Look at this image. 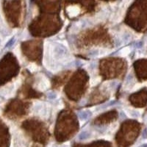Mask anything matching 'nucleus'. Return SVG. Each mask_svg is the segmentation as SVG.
Here are the masks:
<instances>
[{"label": "nucleus", "instance_id": "7ed1b4c3", "mask_svg": "<svg viewBox=\"0 0 147 147\" xmlns=\"http://www.w3.org/2000/svg\"><path fill=\"white\" fill-rule=\"evenodd\" d=\"M129 52H130L129 48V47H125V48H124L123 49L121 50L119 55H120V56H121V57H126V56H127V55L129 54Z\"/></svg>", "mask_w": 147, "mask_h": 147}, {"label": "nucleus", "instance_id": "f257e3e1", "mask_svg": "<svg viewBox=\"0 0 147 147\" xmlns=\"http://www.w3.org/2000/svg\"><path fill=\"white\" fill-rule=\"evenodd\" d=\"M67 13L71 17L77 16L80 13V8L77 6V5H71L67 7Z\"/></svg>", "mask_w": 147, "mask_h": 147}, {"label": "nucleus", "instance_id": "f03ea898", "mask_svg": "<svg viewBox=\"0 0 147 147\" xmlns=\"http://www.w3.org/2000/svg\"><path fill=\"white\" fill-rule=\"evenodd\" d=\"M40 80H41V81L39 82L38 85V87H37L38 90L43 91V90H47L48 88H49V86H50V83H49V81L45 77H44V79L42 78Z\"/></svg>", "mask_w": 147, "mask_h": 147}]
</instances>
